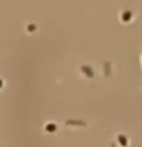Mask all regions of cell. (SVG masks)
Instances as JSON below:
<instances>
[{"mask_svg":"<svg viewBox=\"0 0 142 147\" xmlns=\"http://www.w3.org/2000/svg\"><path fill=\"white\" fill-rule=\"evenodd\" d=\"M0 84H2V81H0Z\"/></svg>","mask_w":142,"mask_h":147,"instance_id":"cell-1","label":"cell"}]
</instances>
